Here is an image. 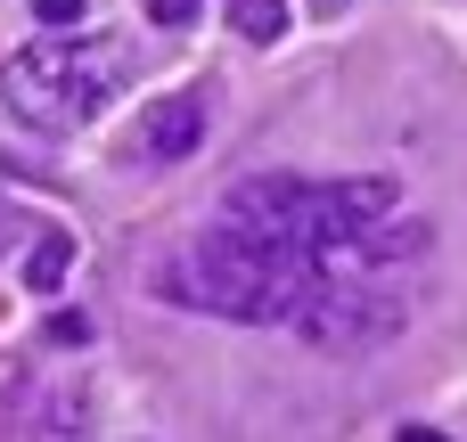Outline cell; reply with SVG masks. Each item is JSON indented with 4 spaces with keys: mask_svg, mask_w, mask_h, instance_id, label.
<instances>
[{
    "mask_svg": "<svg viewBox=\"0 0 467 442\" xmlns=\"http://www.w3.org/2000/svg\"><path fill=\"white\" fill-rule=\"evenodd\" d=\"M41 25H82V0H33Z\"/></svg>",
    "mask_w": 467,
    "mask_h": 442,
    "instance_id": "ba28073f",
    "label": "cell"
},
{
    "mask_svg": "<svg viewBox=\"0 0 467 442\" xmlns=\"http://www.w3.org/2000/svg\"><path fill=\"white\" fill-rule=\"evenodd\" d=\"M230 25H238L246 41H279V33H287V8H279V0H230Z\"/></svg>",
    "mask_w": 467,
    "mask_h": 442,
    "instance_id": "8992f818",
    "label": "cell"
},
{
    "mask_svg": "<svg viewBox=\"0 0 467 442\" xmlns=\"http://www.w3.org/2000/svg\"><path fill=\"white\" fill-rule=\"evenodd\" d=\"M312 279H320L312 246L263 238L246 221L205 230V238H189L181 254L156 262V295L164 303H189V312H213V320H254V328L296 320V303L312 295Z\"/></svg>",
    "mask_w": 467,
    "mask_h": 442,
    "instance_id": "6da1fadb",
    "label": "cell"
},
{
    "mask_svg": "<svg viewBox=\"0 0 467 442\" xmlns=\"http://www.w3.org/2000/svg\"><path fill=\"white\" fill-rule=\"evenodd\" d=\"M131 66L140 57L115 33H57L0 66V107L25 131H82L90 115H107V98L131 82Z\"/></svg>",
    "mask_w": 467,
    "mask_h": 442,
    "instance_id": "7a4b0ae2",
    "label": "cell"
},
{
    "mask_svg": "<svg viewBox=\"0 0 467 442\" xmlns=\"http://www.w3.org/2000/svg\"><path fill=\"white\" fill-rule=\"evenodd\" d=\"M222 213L263 230V238H287V246H337L369 221L394 213V180H296V172H254V180H230L222 189Z\"/></svg>",
    "mask_w": 467,
    "mask_h": 442,
    "instance_id": "3957f363",
    "label": "cell"
},
{
    "mask_svg": "<svg viewBox=\"0 0 467 442\" xmlns=\"http://www.w3.org/2000/svg\"><path fill=\"white\" fill-rule=\"evenodd\" d=\"M66 271H74V238H66V230H49V238L33 246V287L49 295V287L66 279Z\"/></svg>",
    "mask_w": 467,
    "mask_h": 442,
    "instance_id": "52a82bcc",
    "label": "cell"
},
{
    "mask_svg": "<svg viewBox=\"0 0 467 442\" xmlns=\"http://www.w3.org/2000/svg\"><path fill=\"white\" fill-rule=\"evenodd\" d=\"M287 328H304V336H312V344H328V353H353V344L394 336V328H402V303H394V295L378 303V295H369V287H353L345 271H320Z\"/></svg>",
    "mask_w": 467,
    "mask_h": 442,
    "instance_id": "277c9868",
    "label": "cell"
},
{
    "mask_svg": "<svg viewBox=\"0 0 467 442\" xmlns=\"http://www.w3.org/2000/svg\"><path fill=\"white\" fill-rule=\"evenodd\" d=\"M197 139H205V107L197 98H156L148 123H140V139H131V156L140 164H181Z\"/></svg>",
    "mask_w": 467,
    "mask_h": 442,
    "instance_id": "5b68a950",
    "label": "cell"
},
{
    "mask_svg": "<svg viewBox=\"0 0 467 442\" xmlns=\"http://www.w3.org/2000/svg\"><path fill=\"white\" fill-rule=\"evenodd\" d=\"M197 8H205V0H148V16H156V25H189Z\"/></svg>",
    "mask_w": 467,
    "mask_h": 442,
    "instance_id": "9c48e42d",
    "label": "cell"
},
{
    "mask_svg": "<svg viewBox=\"0 0 467 442\" xmlns=\"http://www.w3.org/2000/svg\"><path fill=\"white\" fill-rule=\"evenodd\" d=\"M312 8H320V16H328V8H345V0H312Z\"/></svg>",
    "mask_w": 467,
    "mask_h": 442,
    "instance_id": "30bf717a",
    "label": "cell"
}]
</instances>
